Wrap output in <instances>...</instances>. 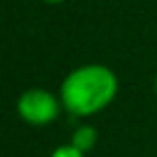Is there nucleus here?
<instances>
[{
  "label": "nucleus",
  "instance_id": "obj_2",
  "mask_svg": "<svg viewBox=\"0 0 157 157\" xmlns=\"http://www.w3.org/2000/svg\"><path fill=\"white\" fill-rule=\"evenodd\" d=\"M62 100L56 98L52 92L44 88H30L20 94L16 101V111L20 119L26 121L28 125L34 127H44L56 121L62 109Z\"/></svg>",
  "mask_w": 157,
  "mask_h": 157
},
{
  "label": "nucleus",
  "instance_id": "obj_4",
  "mask_svg": "<svg viewBox=\"0 0 157 157\" xmlns=\"http://www.w3.org/2000/svg\"><path fill=\"white\" fill-rule=\"evenodd\" d=\"M86 153H82L78 147H74L72 143H68V145H60L56 147V149L52 151L50 157H84Z\"/></svg>",
  "mask_w": 157,
  "mask_h": 157
},
{
  "label": "nucleus",
  "instance_id": "obj_6",
  "mask_svg": "<svg viewBox=\"0 0 157 157\" xmlns=\"http://www.w3.org/2000/svg\"><path fill=\"white\" fill-rule=\"evenodd\" d=\"M153 88H155V96H157V74H155V80H153Z\"/></svg>",
  "mask_w": 157,
  "mask_h": 157
},
{
  "label": "nucleus",
  "instance_id": "obj_5",
  "mask_svg": "<svg viewBox=\"0 0 157 157\" xmlns=\"http://www.w3.org/2000/svg\"><path fill=\"white\" fill-rule=\"evenodd\" d=\"M44 4H50V6H56V4H64L66 0H42Z\"/></svg>",
  "mask_w": 157,
  "mask_h": 157
},
{
  "label": "nucleus",
  "instance_id": "obj_3",
  "mask_svg": "<svg viewBox=\"0 0 157 157\" xmlns=\"http://www.w3.org/2000/svg\"><path fill=\"white\" fill-rule=\"evenodd\" d=\"M70 143H72L74 147H78L82 153H88V151H92L94 147H96V143H98V129L94 125L76 127L74 133H72V141Z\"/></svg>",
  "mask_w": 157,
  "mask_h": 157
},
{
  "label": "nucleus",
  "instance_id": "obj_1",
  "mask_svg": "<svg viewBox=\"0 0 157 157\" xmlns=\"http://www.w3.org/2000/svg\"><path fill=\"white\" fill-rule=\"evenodd\" d=\"M119 92L117 76L104 64H86L72 70L60 86V100L66 111L90 117L104 111Z\"/></svg>",
  "mask_w": 157,
  "mask_h": 157
}]
</instances>
